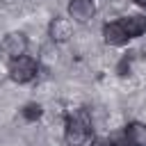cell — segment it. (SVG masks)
Wrapping results in <instances>:
<instances>
[{"label":"cell","mask_w":146,"mask_h":146,"mask_svg":"<svg viewBox=\"0 0 146 146\" xmlns=\"http://www.w3.org/2000/svg\"><path fill=\"white\" fill-rule=\"evenodd\" d=\"M41 112H43V110H41L39 103H30V105L23 107V116H25L27 121H36V119L41 116Z\"/></svg>","instance_id":"9c48e42d"},{"label":"cell","mask_w":146,"mask_h":146,"mask_svg":"<svg viewBox=\"0 0 146 146\" xmlns=\"http://www.w3.org/2000/svg\"><path fill=\"white\" fill-rule=\"evenodd\" d=\"M137 5H141V7H146V0H135Z\"/></svg>","instance_id":"7c38bea8"},{"label":"cell","mask_w":146,"mask_h":146,"mask_svg":"<svg viewBox=\"0 0 146 146\" xmlns=\"http://www.w3.org/2000/svg\"><path fill=\"white\" fill-rule=\"evenodd\" d=\"M94 14H96L94 0H71L68 2V16L78 23H87Z\"/></svg>","instance_id":"277c9868"},{"label":"cell","mask_w":146,"mask_h":146,"mask_svg":"<svg viewBox=\"0 0 146 146\" xmlns=\"http://www.w3.org/2000/svg\"><path fill=\"white\" fill-rule=\"evenodd\" d=\"M112 146H137V144H135V141H130V139H128V137L123 135V137L114 139V141H112Z\"/></svg>","instance_id":"30bf717a"},{"label":"cell","mask_w":146,"mask_h":146,"mask_svg":"<svg viewBox=\"0 0 146 146\" xmlns=\"http://www.w3.org/2000/svg\"><path fill=\"white\" fill-rule=\"evenodd\" d=\"M125 137L130 141H135L137 146H146V123H139V121L128 123L125 125Z\"/></svg>","instance_id":"ba28073f"},{"label":"cell","mask_w":146,"mask_h":146,"mask_svg":"<svg viewBox=\"0 0 146 146\" xmlns=\"http://www.w3.org/2000/svg\"><path fill=\"white\" fill-rule=\"evenodd\" d=\"M103 39H105L107 46H123L130 36L125 34L121 21H116V23H105V27H103Z\"/></svg>","instance_id":"5b68a950"},{"label":"cell","mask_w":146,"mask_h":146,"mask_svg":"<svg viewBox=\"0 0 146 146\" xmlns=\"http://www.w3.org/2000/svg\"><path fill=\"white\" fill-rule=\"evenodd\" d=\"M91 146H112V141H110V139H96Z\"/></svg>","instance_id":"8fae6325"},{"label":"cell","mask_w":146,"mask_h":146,"mask_svg":"<svg viewBox=\"0 0 146 146\" xmlns=\"http://www.w3.org/2000/svg\"><path fill=\"white\" fill-rule=\"evenodd\" d=\"M121 25H123V30L130 39L141 36L146 32V16H125V18H121Z\"/></svg>","instance_id":"52a82bcc"},{"label":"cell","mask_w":146,"mask_h":146,"mask_svg":"<svg viewBox=\"0 0 146 146\" xmlns=\"http://www.w3.org/2000/svg\"><path fill=\"white\" fill-rule=\"evenodd\" d=\"M34 75H36V62H34L32 57L23 55V57H16V59L9 62V78H11L14 82L25 84V82H30Z\"/></svg>","instance_id":"7a4b0ae2"},{"label":"cell","mask_w":146,"mask_h":146,"mask_svg":"<svg viewBox=\"0 0 146 146\" xmlns=\"http://www.w3.org/2000/svg\"><path fill=\"white\" fill-rule=\"evenodd\" d=\"M91 137V130H89V123L80 116H68L66 121V128H64V139L68 146H82L87 144Z\"/></svg>","instance_id":"6da1fadb"},{"label":"cell","mask_w":146,"mask_h":146,"mask_svg":"<svg viewBox=\"0 0 146 146\" xmlns=\"http://www.w3.org/2000/svg\"><path fill=\"white\" fill-rule=\"evenodd\" d=\"M71 21L68 18H62V16H55L52 18V23H50V39L52 41H57V43H62V41H66L68 36H71Z\"/></svg>","instance_id":"8992f818"},{"label":"cell","mask_w":146,"mask_h":146,"mask_svg":"<svg viewBox=\"0 0 146 146\" xmlns=\"http://www.w3.org/2000/svg\"><path fill=\"white\" fill-rule=\"evenodd\" d=\"M2 48H5V52H7L11 59L23 57L25 50H27V36H25L23 32H9V34L5 36V41H2Z\"/></svg>","instance_id":"3957f363"}]
</instances>
